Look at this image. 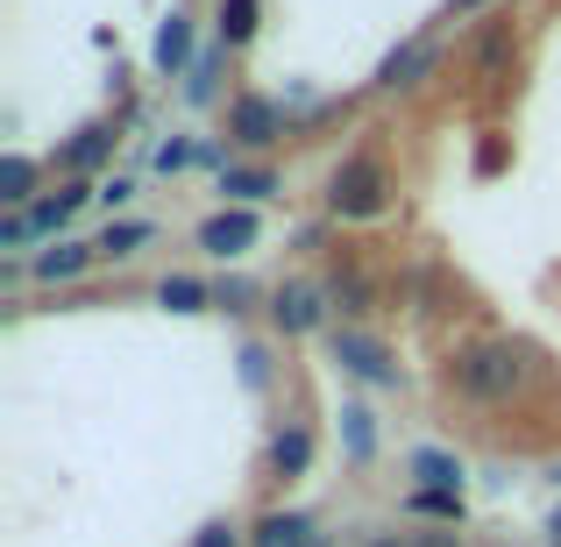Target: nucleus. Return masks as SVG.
<instances>
[{
  "instance_id": "obj_1",
  "label": "nucleus",
  "mask_w": 561,
  "mask_h": 547,
  "mask_svg": "<svg viewBox=\"0 0 561 547\" xmlns=\"http://www.w3.org/2000/svg\"><path fill=\"white\" fill-rule=\"evenodd\" d=\"M455 377H462V391H477V398H512V384H519L526 369H519L512 349H469V356L455 363Z\"/></svg>"
},
{
  "instance_id": "obj_2",
  "label": "nucleus",
  "mask_w": 561,
  "mask_h": 547,
  "mask_svg": "<svg viewBox=\"0 0 561 547\" xmlns=\"http://www.w3.org/2000/svg\"><path fill=\"white\" fill-rule=\"evenodd\" d=\"M334 214H348V220L383 214V179H377V164H348L342 179H334Z\"/></svg>"
},
{
  "instance_id": "obj_3",
  "label": "nucleus",
  "mask_w": 561,
  "mask_h": 547,
  "mask_svg": "<svg viewBox=\"0 0 561 547\" xmlns=\"http://www.w3.org/2000/svg\"><path fill=\"white\" fill-rule=\"evenodd\" d=\"M249 242H256V220L249 214H220V220L199 228V249H214V257H242Z\"/></svg>"
},
{
  "instance_id": "obj_4",
  "label": "nucleus",
  "mask_w": 561,
  "mask_h": 547,
  "mask_svg": "<svg viewBox=\"0 0 561 547\" xmlns=\"http://www.w3.org/2000/svg\"><path fill=\"white\" fill-rule=\"evenodd\" d=\"M334 356H342L356 377H370V384H391V363H383V349L377 342H363V334H342L334 342Z\"/></svg>"
},
{
  "instance_id": "obj_5",
  "label": "nucleus",
  "mask_w": 561,
  "mask_h": 547,
  "mask_svg": "<svg viewBox=\"0 0 561 547\" xmlns=\"http://www.w3.org/2000/svg\"><path fill=\"white\" fill-rule=\"evenodd\" d=\"M313 320H320V299H313V292H306V285L277 292V328H285V334H306V328H313Z\"/></svg>"
},
{
  "instance_id": "obj_6",
  "label": "nucleus",
  "mask_w": 561,
  "mask_h": 547,
  "mask_svg": "<svg viewBox=\"0 0 561 547\" xmlns=\"http://www.w3.org/2000/svg\"><path fill=\"white\" fill-rule=\"evenodd\" d=\"M234 136L242 143H271L277 136V107L271 100H242V107H234Z\"/></svg>"
},
{
  "instance_id": "obj_7",
  "label": "nucleus",
  "mask_w": 561,
  "mask_h": 547,
  "mask_svg": "<svg viewBox=\"0 0 561 547\" xmlns=\"http://www.w3.org/2000/svg\"><path fill=\"white\" fill-rule=\"evenodd\" d=\"M85 257H93V249L57 242V249H43V257H36V277H50V285H57V277H79V271H85Z\"/></svg>"
},
{
  "instance_id": "obj_8",
  "label": "nucleus",
  "mask_w": 561,
  "mask_h": 547,
  "mask_svg": "<svg viewBox=\"0 0 561 547\" xmlns=\"http://www.w3.org/2000/svg\"><path fill=\"white\" fill-rule=\"evenodd\" d=\"M185 50H192V22H185V14H171V22L157 29V65L179 71V65H185Z\"/></svg>"
},
{
  "instance_id": "obj_9",
  "label": "nucleus",
  "mask_w": 561,
  "mask_h": 547,
  "mask_svg": "<svg viewBox=\"0 0 561 547\" xmlns=\"http://www.w3.org/2000/svg\"><path fill=\"white\" fill-rule=\"evenodd\" d=\"M79 200H85V192H57V200H43V206H36V214H22V220H28V235H50V228H65V220L79 214Z\"/></svg>"
},
{
  "instance_id": "obj_10",
  "label": "nucleus",
  "mask_w": 561,
  "mask_h": 547,
  "mask_svg": "<svg viewBox=\"0 0 561 547\" xmlns=\"http://www.w3.org/2000/svg\"><path fill=\"white\" fill-rule=\"evenodd\" d=\"M320 534H313V526H306V520H263L256 526V547H313Z\"/></svg>"
},
{
  "instance_id": "obj_11",
  "label": "nucleus",
  "mask_w": 561,
  "mask_h": 547,
  "mask_svg": "<svg viewBox=\"0 0 561 547\" xmlns=\"http://www.w3.org/2000/svg\"><path fill=\"white\" fill-rule=\"evenodd\" d=\"M220 36H228V43L256 36V0H228V8H220Z\"/></svg>"
},
{
  "instance_id": "obj_12",
  "label": "nucleus",
  "mask_w": 561,
  "mask_h": 547,
  "mask_svg": "<svg viewBox=\"0 0 561 547\" xmlns=\"http://www.w3.org/2000/svg\"><path fill=\"white\" fill-rule=\"evenodd\" d=\"M412 469H420V477H426V491H455V483H462V469H455L448 455H434V448H426V455H420V463H412Z\"/></svg>"
},
{
  "instance_id": "obj_13",
  "label": "nucleus",
  "mask_w": 561,
  "mask_h": 547,
  "mask_svg": "<svg viewBox=\"0 0 561 547\" xmlns=\"http://www.w3.org/2000/svg\"><path fill=\"white\" fill-rule=\"evenodd\" d=\"M405 505L426 512V520H462V498H455V491H412Z\"/></svg>"
},
{
  "instance_id": "obj_14",
  "label": "nucleus",
  "mask_w": 561,
  "mask_h": 547,
  "mask_svg": "<svg viewBox=\"0 0 561 547\" xmlns=\"http://www.w3.org/2000/svg\"><path fill=\"white\" fill-rule=\"evenodd\" d=\"M306 455H313V441H306V434H299V426H291V434H277V448H271V463H277V469H285V477H291V469H306Z\"/></svg>"
},
{
  "instance_id": "obj_15",
  "label": "nucleus",
  "mask_w": 561,
  "mask_h": 547,
  "mask_svg": "<svg viewBox=\"0 0 561 547\" xmlns=\"http://www.w3.org/2000/svg\"><path fill=\"white\" fill-rule=\"evenodd\" d=\"M164 306H171V314H199V306H206V292L192 285V277H164Z\"/></svg>"
},
{
  "instance_id": "obj_16",
  "label": "nucleus",
  "mask_w": 561,
  "mask_h": 547,
  "mask_svg": "<svg viewBox=\"0 0 561 547\" xmlns=\"http://www.w3.org/2000/svg\"><path fill=\"white\" fill-rule=\"evenodd\" d=\"M28 179H36V171H28V157H8V164H0V200H28Z\"/></svg>"
},
{
  "instance_id": "obj_17",
  "label": "nucleus",
  "mask_w": 561,
  "mask_h": 547,
  "mask_svg": "<svg viewBox=\"0 0 561 547\" xmlns=\"http://www.w3.org/2000/svg\"><path fill=\"white\" fill-rule=\"evenodd\" d=\"M142 235H150L142 220H122V228H107V235H100L93 249H114V257H122V249H136V242H142Z\"/></svg>"
},
{
  "instance_id": "obj_18",
  "label": "nucleus",
  "mask_w": 561,
  "mask_h": 547,
  "mask_svg": "<svg viewBox=\"0 0 561 547\" xmlns=\"http://www.w3.org/2000/svg\"><path fill=\"white\" fill-rule=\"evenodd\" d=\"M107 157V128H85L79 143H71V164H100Z\"/></svg>"
},
{
  "instance_id": "obj_19",
  "label": "nucleus",
  "mask_w": 561,
  "mask_h": 547,
  "mask_svg": "<svg viewBox=\"0 0 561 547\" xmlns=\"http://www.w3.org/2000/svg\"><path fill=\"white\" fill-rule=\"evenodd\" d=\"M228 192H234V200H263L271 179H263V171H228Z\"/></svg>"
},
{
  "instance_id": "obj_20",
  "label": "nucleus",
  "mask_w": 561,
  "mask_h": 547,
  "mask_svg": "<svg viewBox=\"0 0 561 547\" xmlns=\"http://www.w3.org/2000/svg\"><path fill=\"white\" fill-rule=\"evenodd\" d=\"M342 420H348V448H356V455H370V412H356V406H348Z\"/></svg>"
},
{
  "instance_id": "obj_21",
  "label": "nucleus",
  "mask_w": 561,
  "mask_h": 547,
  "mask_svg": "<svg viewBox=\"0 0 561 547\" xmlns=\"http://www.w3.org/2000/svg\"><path fill=\"white\" fill-rule=\"evenodd\" d=\"M199 547H234V534H228V526H206V534H199Z\"/></svg>"
},
{
  "instance_id": "obj_22",
  "label": "nucleus",
  "mask_w": 561,
  "mask_h": 547,
  "mask_svg": "<svg viewBox=\"0 0 561 547\" xmlns=\"http://www.w3.org/2000/svg\"><path fill=\"white\" fill-rule=\"evenodd\" d=\"M548 547H561V512H554V520H548Z\"/></svg>"
},
{
  "instance_id": "obj_23",
  "label": "nucleus",
  "mask_w": 561,
  "mask_h": 547,
  "mask_svg": "<svg viewBox=\"0 0 561 547\" xmlns=\"http://www.w3.org/2000/svg\"><path fill=\"white\" fill-rule=\"evenodd\" d=\"M420 547H455V540H440V534H434V540H420Z\"/></svg>"
},
{
  "instance_id": "obj_24",
  "label": "nucleus",
  "mask_w": 561,
  "mask_h": 547,
  "mask_svg": "<svg viewBox=\"0 0 561 547\" xmlns=\"http://www.w3.org/2000/svg\"><path fill=\"white\" fill-rule=\"evenodd\" d=\"M455 8H477V0H455Z\"/></svg>"
},
{
  "instance_id": "obj_25",
  "label": "nucleus",
  "mask_w": 561,
  "mask_h": 547,
  "mask_svg": "<svg viewBox=\"0 0 561 547\" xmlns=\"http://www.w3.org/2000/svg\"><path fill=\"white\" fill-rule=\"evenodd\" d=\"M377 547H398V540H377Z\"/></svg>"
}]
</instances>
